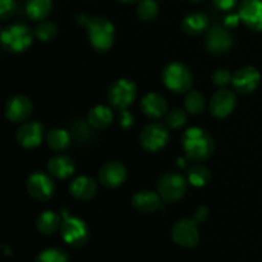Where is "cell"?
<instances>
[{
    "instance_id": "d6986e66",
    "label": "cell",
    "mask_w": 262,
    "mask_h": 262,
    "mask_svg": "<svg viewBox=\"0 0 262 262\" xmlns=\"http://www.w3.org/2000/svg\"><path fill=\"white\" fill-rule=\"evenodd\" d=\"M163 205V199L159 194V192L150 191V189H142L133 194L132 206L137 211L143 214H151V212L158 211Z\"/></svg>"
},
{
    "instance_id": "d4e9b609",
    "label": "cell",
    "mask_w": 262,
    "mask_h": 262,
    "mask_svg": "<svg viewBox=\"0 0 262 262\" xmlns=\"http://www.w3.org/2000/svg\"><path fill=\"white\" fill-rule=\"evenodd\" d=\"M53 10V0H27L26 2V13L28 18L35 22H41Z\"/></svg>"
},
{
    "instance_id": "484cf974",
    "label": "cell",
    "mask_w": 262,
    "mask_h": 262,
    "mask_svg": "<svg viewBox=\"0 0 262 262\" xmlns=\"http://www.w3.org/2000/svg\"><path fill=\"white\" fill-rule=\"evenodd\" d=\"M71 135L63 128H53L46 133V143L55 152H63L71 146Z\"/></svg>"
},
{
    "instance_id": "f35d334b",
    "label": "cell",
    "mask_w": 262,
    "mask_h": 262,
    "mask_svg": "<svg viewBox=\"0 0 262 262\" xmlns=\"http://www.w3.org/2000/svg\"><path fill=\"white\" fill-rule=\"evenodd\" d=\"M118 2L122 4H133V3H138L140 0H118Z\"/></svg>"
},
{
    "instance_id": "f546056e",
    "label": "cell",
    "mask_w": 262,
    "mask_h": 262,
    "mask_svg": "<svg viewBox=\"0 0 262 262\" xmlns=\"http://www.w3.org/2000/svg\"><path fill=\"white\" fill-rule=\"evenodd\" d=\"M33 33H35V37L37 38V40L42 41V42H49V41L55 38L56 33H58V27H56L55 23L51 22V20L43 19L36 26Z\"/></svg>"
},
{
    "instance_id": "603a6c76",
    "label": "cell",
    "mask_w": 262,
    "mask_h": 262,
    "mask_svg": "<svg viewBox=\"0 0 262 262\" xmlns=\"http://www.w3.org/2000/svg\"><path fill=\"white\" fill-rule=\"evenodd\" d=\"M181 27L182 31L189 36L201 35L209 28V18L201 12L189 13L182 19Z\"/></svg>"
},
{
    "instance_id": "4316f807",
    "label": "cell",
    "mask_w": 262,
    "mask_h": 262,
    "mask_svg": "<svg viewBox=\"0 0 262 262\" xmlns=\"http://www.w3.org/2000/svg\"><path fill=\"white\" fill-rule=\"evenodd\" d=\"M206 107V99L199 90H189L184 97V109L191 115H200Z\"/></svg>"
},
{
    "instance_id": "2e32d148",
    "label": "cell",
    "mask_w": 262,
    "mask_h": 262,
    "mask_svg": "<svg viewBox=\"0 0 262 262\" xmlns=\"http://www.w3.org/2000/svg\"><path fill=\"white\" fill-rule=\"evenodd\" d=\"M233 45L229 31L220 26L207 30L205 36V48L211 54H224L230 50Z\"/></svg>"
},
{
    "instance_id": "9a60e30c",
    "label": "cell",
    "mask_w": 262,
    "mask_h": 262,
    "mask_svg": "<svg viewBox=\"0 0 262 262\" xmlns=\"http://www.w3.org/2000/svg\"><path fill=\"white\" fill-rule=\"evenodd\" d=\"M128 177L127 168L118 160L105 163L99 171V182L106 188H117L122 186Z\"/></svg>"
},
{
    "instance_id": "cb8c5ba5",
    "label": "cell",
    "mask_w": 262,
    "mask_h": 262,
    "mask_svg": "<svg viewBox=\"0 0 262 262\" xmlns=\"http://www.w3.org/2000/svg\"><path fill=\"white\" fill-rule=\"evenodd\" d=\"M61 220L63 219H60V215L56 214L55 211L46 210V211L41 212L36 219V228L43 235L54 234L60 229Z\"/></svg>"
},
{
    "instance_id": "7a4b0ae2",
    "label": "cell",
    "mask_w": 262,
    "mask_h": 262,
    "mask_svg": "<svg viewBox=\"0 0 262 262\" xmlns=\"http://www.w3.org/2000/svg\"><path fill=\"white\" fill-rule=\"evenodd\" d=\"M86 33L91 48L97 53H106L115 41V27L106 17H91L86 23Z\"/></svg>"
},
{
    "instance_id": "30bf717a",
    "label": "cell",
    "mask_w": 262,
    "mask_h": 262,
    "mask_svg": "<svg viewBox=\"0 0 262 262\" xmlns=\"http://www.w3.org/2000/svg\"><path fill=\"white\" fill-rule=\"evenodd\" d=\"M171 239L182 247L194 248L200 243L199 223L189 217L179 219L171 228Z\"/></svg>"
},
{
    "instance_id": "ba28073f",
    "label": "cell",
    "mask_w": 262,
    "mask_h": 262,
    "mask_svg": "<svg viewBox=\"0 0 262 262\" xmlns=\"http://www.w3.org/2000/svg\"><path fill=\"white\" fill-rule=\"evenodd\" d=\"M53 178V176L45 171H33L26 181L27 193L38 202L49 201L55 193V182Z\"/></svg>"
},
{
    "instance_id": "3957f363",
    "label": "cell",
    "mask_w": 262,
    "mask_h": 262,
    "mask_svg": "<svg viewBox=\"0 0 262 262\" xmlns=\"http://www.w3.org/2000/svg\"><path fill=\"white\" fill-rule=\"evenodd\" d=\"M35 33L25 23H12L3 28L0 33L2 48L7 53L20 54L25 53L33 42Z\"/></svg>"
},
{
    "instance_id": "74e56055",
    "label": "cell",
    "mask_w": 262,
    "mask_h": 262,
    "mask_svg": "<svg viewBox=\"0 0 262 262\" xmlns=\"http://www.w3.org/2000/svg\"><path fill=\"white\" fill-rule=\"evenodd\" d=\"M207 217H209V209L205 206L197 207L196 211H194L193 219L200 224V223H204Z\"/></svg>"
},
{
    "instance_id": "83f0119b",
    "label": "cell",
    "mask_w": 262,
    "mask_h": 262,
    "mask_svg": "<svg viewBox=\"0 0 262 262\" xmlns=\"http://www.w3.org/2000/svg\"><path fill=\"white\" fill-rule=\"evenodd\" d=\"M210 179H211L210 170L200 163L192 165L188 169V171H187V181H188V183L191 186L197 187V188H202V187L206 186L210 182Z\"/></svg>"
},
{
    "instance_id": "4fadbf2b",
    "label": "cell",
    "mask_w": 262,
    "mask_h": 262,
    "mask_svg": "<svg viewBox=\"0 0 262 262\" xmlns=\"http://www.w3.org/2000/svg\"><path fill=\"white\" fill-rule=\"evenodd\" d=\"M45 128L37 120H27L22 123L15 133L18 145L23 148H36L42 143Z\"/></svg>"
},
{
    "instance_id": "ac0fdd59",
    "label": "cell",
    "mask_w": 262,
    "mask_h": 262,
    "mask_svg": "<svg viewBox=\"0 0 262 262\" xmlns=\"http://www.w3.org/2000/svg\"><path fill=\"white\" fill-rule=\"evenodd\" d=\"M141 110L150 119H160L168 113V102L165 97L158 92H148L141 100Z\"/></svg>"
},
{
    "instance_id": "ab89813d",
    "label": "cell",
    "mask_w": 262,
    "mask_h": 262,
    "mask_svg": "<svg viewBox=\"0 0 262 262\" xmlns=\"http://www.w3.org/2000/svg\"><path fill=\"white\" fill-rule=\"evenodd\" d=\"M192 3H194V4H200V3H202L204 0H191Z\"/></svg>"
},
{
    "instance_id": "e0dca14e",
    "label": "cell",
    "mask_w": 262,
    "mask_h": 262,
    "mask_svg": "<svg viewBox=\"0 0 262 262\" xmlns=\"http://www.w3.org/2000/svg\"><path fill=\"white\" fill-rule=\"evenodd\" d=\"M238 14L241 22L251 31H262V0H242Z\"/></svg>"
},
{
    "instance_id": "1f68e13d",
    "label": "cell",
    "mask_w": 262,
    "mask_h": 262,
    "mask_svg": "<svg viewBox=\"0 0 262 262\" xmlns=\"http://www.w3.org/2000/svg\"><path fill=\"white\" fill-rule=\"evenodd\" d=\"M187 123V112L183 109H173L166 113L165 124L171 129H181Z\"/></svg>"
},
{
    "instance_id": "7402d4cb",
    "label": "cell",
    "mask_w": 262,
    "mask_h": 262,
    "mask_svg": "<svg viewBox=\"0 0 262 262\" xmlns=\"http://www.w3.org/2000/svg\"><path fill=\"white\" fill-rule=\"evenodd\" d=\"M113 119H114V114H113L112 106H106V105H96L91 107L87 114V123L90 127L95 129H105L112 124Z\"/></svg>"
},
{
    "instance_id": "e575fe53",
    "label": "cell",
    "mask_w": 262,
    "mask_h": 262,
    "mask_svg": "<svg viewBox=\"0 0 262 262\" xmlns=\"http://www.w3.org/2000/svg\"><path fill=\"white\" fill-rule=\"evenodd\" d=\"M135 124V117L128 109L122 110L119 114V125L123 129H129Z\"/></svg>"
},
{
    "instance_id": "9c48e42d",
    "label": "cell",
    "mask_w": 262,
    "mask_h": 262,
    "mask_svg": "<svg viewBox=\"0 0 262 262\" xmlns=\"http://www.w3.org/2000/svg\"><path fill=\"white\" fill-rule=\"evenodd\" d=\"M187 181L182 174L176 171H168L160 177L158 182V192L163 201L176 202L179 201L187 192Z\"/></svg>"
},
{
    "instance_id": "d6a6232c",
    "label": "cell",
    "mask_w": 262,
    "mask_h": 262,
    "mask_svg": "<svg viewBox=\"0 0 262 262\" xmlns=\"http://www.w3.org/2000/svg\"><path fill=\"white\" fill-rule=\"evenodd\" d=\"M232 78L233 74L225 68L216 69V71H214V73L211 74L212 83H214L215 86L220 87V89H224L228 84L232 83Z\"/></svg>"
},
{
    "instance_id": "6da1fadb",
    "label": "cell",
    "mask_w": 262,
    "mask_h": 262,
    "mask_svg": "<svg viewBox=\"0 0 262 262\" xmlns=\"http://www.w3.org/2000/svg\"><path fill=\"white\" fill-rule=\"evenodd\" d=\"M182 147L187 159L201 163L212 156L215 151V141L206 129L192 127L182 136Z\"/></svg>"
},
{
    "instance_id": "ffe728a7",
    "label": "cell",
    "mask_w": 262,
    "mask_h": 262,
    "mask_svg": "<svg viewBox=\"0 0 262 262\" xmlns=\"http://www.w3.org/2000/svg\"><path fill=\"white\" fill-rule=\"evenodd\" d=\"M69 193L78 201H90L97 193V184L91 177L79 176L69 184Z\"/></svg>"
},
{
    "instance_id": "8992f818",
    "label": "cell",
    "mask_w": 262,
    "mask_h": 262,
    "mask_svg": "<svg viewBox=\"0 0 262 262\" xmlns=\"http://www.w3.org/2000/svg\"><path fill=\"white\" fill-rule=\"evenodd\" d=\"M137 96V86L128 78H119L110 84L107 90V101L115 110L128 109Z\"/></svg>"
},
{
    "instance_id": "4dcf8cb0",
    "label": "cell",
    "mask_w": 262,
    "mask_h": 262,
    "mask_svg": "<svg viewBox=\"0 0 262 262\" xmlns=\"http://www.w3.org/2000/svg\"><path fill=\"white\" fill-rule=\"evenodd\" d=\"M33 262H69V256L61 248L51 247L41 251Z\"/></svg>"
},
{
    "instance_id": "7c38bea8",
    "label": "cell",
    "mask_w": 262,
    "mask_h": 262,
    "mask_svg": "<svg viewBox=\"0 0 262 262\" xmlns=\"http://www.w3.org/2000/svg\"><path fill=\"white\" fill-rule=\"evenodd\" d=\"M237 106V96L232 90L220 89L211 96L209 102V110L211 115L217 119L229 117Z\"/></svg>"
},
{
    "instance_id": "44dd1931",
    "label": "cell",
    "mask_w": 262,
    "mask_h": 262,
    "mask_svg": "<svg viewBox=\"0 0 262 262\" xmlns=\"http://www.w3.org/2000/svg\"><path fill=\"white\" fill-rule=\"evenodd\" d=\"M76 171L74 161L69 156L58 154L49 159L48 161V173L56 179H68Z\"/></svg>"
},
{
    "instance_id": "d590c367",
    "label": "cell",
    "mask_w": 262,
    "mask_h": 262,
    "mask_svg": "<svg viewBox=\"0 0 262 262\" xmlns=\"http://www.w3.org/2000/svg\"><path fill=\"white\" fill-rule=\"evenodd\" d=\"M237 3L238 0H212V4L215 5V8L222 10V12H230V10L234 9Z\"/></svg>"
},
{
    "instance_id": "5b68a950",
    "label": "cell",
    "mask_w": 262,
    "mask_h": 262,
    "mask_svg": "<svg viewBox=\"0 0 262 262\" xmlns=\"http://www.w3.org/2000/svg\"><path fill=\"white\" fill-rule=\"evenodd\" d=\"M61 217H63V220H61L59 232H60L64 242L74 248L83 247L89 242L90 238V230L84 220H82L78 216L69 215L66 210H63Z\"/></svg>"
},
{
    "instance_id": "8d00e7d4",
    "label": "cell",
    "mask_w": 262,
    "mask_h": 262,
    "mask_svg": "<svg viewBox=\"0 0 262 262\" xmlns=\"http://www.w3.org/2000/svg\"><path fill=\"white\" fill-rule=\"evenodd\" d=\"M241 22V18L238 13H229L228 15H225L224 18V26L227 28H235Z\"/></svg>"
},
{
    "instance_id": "5bb4252c",
    "label": "cell",
    "mask_w": 262,
    "mask_h": 262,
    "mask_svg": "<svg viewBox=\"0 0 262 262\" xmlns=\"http://www.w3.org/2000/svg\"><path fill=\"white\" fill-rule=\"evenodd\" d=\"M261 82V73L252 66H246L238 69L232 78V86L241 95L252 94Z\"/></svg>"
},
{
    "instance_id": "8fae6325",
    "label": "cell",
    "mask_w": 262,
    "mask_h": 262,
    "mask_svg": "<svg viewBox=\"0 0 262 262\" xmlns=\"http://www.w3.org/2000/svg\"><path fill=\"white\" fill-rule=\"evenodd\" d=\"M33 112L32 101L25 95H14L5 102L4 114L9 122L22 124L30 119Z\"/></svg>"
},
{
    "instance_id": "52a82bcc",
    "label": "cell",
    "mask_w": 262,
    "mask_h": 262,
    "mask_svg": "<svg viewBox=\"0 0 262 262\" xmlns=\"http://www.w3.org/2000/svg\"><path fill=\"white\" fill-rule=\"evenodd\" d=\"M169 138L170 135H169L168 125L154 122L143 127L138 140L143 150L147 152H159L168 145Z\"/></svg>"
},
{
    "instance_id": "836d02e7",
    "label": "cell",
    "mask_w": 262,
    "mask_h": 262,
    "mask_svg": "<svg viewBox=\"0 0 262 262\" xmlns=\"http://www.w3.org/2000/svg\"><path fill=\"white\" fill-rule=\"evenodd\" d=\"M17 8V2L15 0H0V17L2 20L8 19Z\"/></svg>"
},
{
    "instance_id": "277c9868",
    "label": "cell",
    "mask_w": 262,
    "mask_h": 262,
    "mask_svg": "<svg viewBox=\"0 0 262 262\" xmlns=\"http://www.w3.org/2000/svg\"><path fill=\"white\" fill-rule=\"evenodd\" d=\"M163 83L166 89L176 94H184L192 89L193 76L186 64L181 61H171L163 69Z\"/></svg>"
},
{
    "instance_id": "f1b7e54d",
    "label": "cell",
    "mask_w": 262,
    "mask_h": 262,
    "mask_svg": "<svg viewBox=\"0 0 262 262\" xmlns=\"http://www.w3.org/2000/svg\"><path fill=\"white\" fill-rule=\"evenodd\" d=\"M159 15V4L156 0H140L137 4V17L143 22H151Z\"/></svg>"
}]
</instances>
